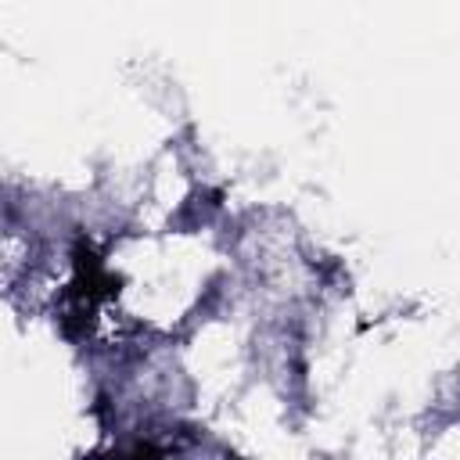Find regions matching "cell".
Returning a JSON list of instances; mask_svg holds the SVG:
<instances>
[{"instance_id":"obj_1","label":"cell","mask_w":460,"mask_h":460,"mask_svg":"<svg viewBox=\"0 0 460 460\" xmlns=\"http://www.w3.org/2000/svg\"><path fill=\"white\" fill-rule=\"evenodd\" d=\"M72 270H75V273H72V284H68V291H65V316H61V327H65L68 338H79V334L90 327L97 305L115 295L119 277L108 273L104 259L97 255V248H93L86 237H79V241L72 244Z\"/></svg>"}]
</instances>
